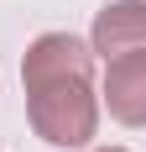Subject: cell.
I'll list each match as a JSON object with an SVG mask.
<instances>
[{
    "instance_id": "5b68a950",
    "label": "cell",
    "mask_w": 146,
    "mask_h": 152,
    "mask_svg": "<svg viewBox=\"0 0 146 152\" xmlns=\"http://www.w3.org/2000/svg\"><path fill=\"white\" fill-rule=\"evenodd\" d=\"M99 152H125V147H99Z\"/></svg>"
},
{
    "instance_id": "6da1fadb",
    "label": "cell",
    "mask_w": 146,
    "mask_h": 152,
    "mask_svg": "<svg viewBox=\"0 0 146 152\" xmlns=\"http://www.w3.org/2000/svg\"><path fill=\"white\" fill-rule=\"evenodd\" d=\"M26 121L52 147H84L99 126L94 79H47L26 89Z\"/></svg>"
},
{
    "instance_id": "3957f363",
    "label": "cell",
    "mask_w": 146,
    "mask_h": 152,
    "mask_svg": "<svg viewBox=\"0 0 146 152\" xmlns=\"http://www.w3.org/2000/svg\"><path fill=\"white\" fill-rule=\"evenodd\" d=\"M89 47L99 58H125V53H146V0H115L94 16V37Z\"/></svg>"
},
{
    "instance_id": "7a4b0ae2",
    "label": "cell",
    "mask_w": 146,
    "mask_h": 152,
    "mask_svg": "<svg viewBox=\"0 0 146 152\" xmlns=\"http://www.w3.org/2000/svg\"><path fill=\"white\" fill-rule=\"evenodd\" d=\"M47 79H94V47H84L68 31H42L21 58V84H47Z\"/></svg>"
},
{
    "instance_id": "277c9868",
    "label": "cell",
    "mask_w": 146,
    "mask_h": 152,
    "mask_svg": "<svg viewBox=\"0 0 146 152\" xmlns=\"http://www.w3.org/2000/svg\"><path fill=\"white\" fill-rule=\"evenodd\" d=\"M104 105L125 126H146V53L110 58L104 68Z\"/></svg>"
}]
</instances>
